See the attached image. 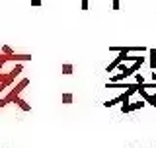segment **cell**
Segmentation results:
<instances>
[{"instance_id": "3", "label": "cell", "mask_w": 156, "mask_h": 148, "mask_svg": "<svg viewBox=\"0 0 156 148\" xmlns=\"http://www.w3.org/2000/svg\"><path fill=\"white\" fill-rule=\"evenodd\" d=\"M127 55H129V53H125V51H121V53H119V57H117V58H115V61H113V62H109V65H107V72H111V70H115V68H117V66H119V65H121V62H123V61H125V57H127Z\"/></svg>"}, {"instance_id": "10", "label": "cell", "mask_w": 156, "mask_h": 148, "mask_svg": "<svg viewBox=\"0 0 156 148\" xmlns=\"http://www.w3.org/2000/svg\"><path fill=\"white\" fill-rule=\"evenodd\" d=\"M14 80H16V78H8L6 82H0V92H2L6 86H12V84H14Z\"/></svg>"}, {"instance_id": "18", "label": "cell", "mask_w": 156, "mask_h": 148, "mask_svg": "<svg viewBox=\"0 0 156 148\" xmlns=\"http://www.w3.org/2000/svg\"><path fill=\"white\" fill-rule=\"evenodd\" d=\"M31 4H33V6H39V4H41V0H31Z\"/></svg>"}, {"instance_id": "5", "label": "cell", "mask_w": 156, "mask_h": 148, "mask_svg": "<svg viewBox=\"0 0 156 148\" xmlns=\"http://www.w3.org/2000/svg\"><path fill=\"white\" fill-rule=\"evenodd\" d=\"M143 62H144V58H140V61H136V62H133V66H131V68H127V70L123 72V76H125V78L133 76V74H135L136 70H139L140 66H143Z\"/></svg>"}, {"instance_id": "2", "label": "cell", "mask_w": 156, "mask_h": 148, "mask_svg": "<svg viewBox=\"0 0 156 148\" xmlns=\"http://www.w3.org/2000/svg\"><path fill=\"white\" fill-rule=\"evenodd\" d=\"M27 61H31V55H18V53L8 55V62H27Z\"/></svg>"}, {"instance_id": "8", "label": "cell", "mask_w": 156, "mask_h": 148, "mask_svg": "<svg viewBox=\"0 0 156 148\" xmlns=\"http://www.w3.org/2000/svg\"><path fill=\"white\" fill-rule=\"evenodd\" d=\"M150 68H156V49H150Z\"/></svg>"}, {"instance_id": "11", "label": "cell", "mask_w": 156, "mask_h": 148, "mask_svg": "<svg viewBox=\"0 0 156 148\" xmlns=\"http://www.w3.org/2000/svg\"><path fill=\"white\" fill-rule=\"evenodd\" d=\"M62 74H72V65H62Z\"/></svg>"}, {"instance_id": "9", "label": "cell", "mask_w": 156, "mask_h": 148, "mask_svg": "<svg viewBox=\"0 0 156 148\" xmlns=\"http://www.w3.org/2000/svg\"><path fill=\"white\" fill-rule=\"evenodd\" d=\"M143 105H144V101H136V103H131V105H129V113H131V111H135V109H140Z\"/></svg>"}, {"instance_id": "15", "label": "cell", "mask_w": 156, "mask_h": 148, "mask_svg": "<svg viewBox=\"0 0 156 148\" xmlns=\"http://www.w3.org/2000/svg\"><path fill=\"white\" fill-rule=\"evenodd\" d=\"M135 82L136 84H144V78L140 76V74H136V76H135Z\"/></svg>"}, {"instance_id": "17", "label": "cell", "mask_w": 156, "mask_h": 148, "mask_svg": "<svg viewBox=\"0 0 156 148\" xmlns=\"http://www.w3.org/2000/svg\"><path fill=\"white\" fill-rule=\"evenodd\" d=\"M82 10H88V0H82Z\"/></svg>"}, {"instance_id": "6", "label": "cell", "mask_w": 156, "mask_h": 148, "mask_svg": "<svg viewBox=\"0 0 156 148\" xmlns=\"http://www.w3.org/2000/svg\"><path fill=\"white\" fill-rule=\"evenodd\" d=\"M12 103H16V105L20 107V109H23V111H31V105H29L27 101H23L20 96H18V97H14V101H12Z\"/></svg>"}, {"instance_id": "16", "label": "cell", "mask_w": 156, "mask_h": 148, "mask_svg": "<svg viewBox=\"0 0 156 148\" xmlns=\"http://www.w3.org/2000/svg\"><path fill=\"white\" fill-rule=\"evenodd\" d=\"M113 10H119V0H113Z\"/></svg>"}, {"instance_id": "20", "label": "cell", "mask_w": 156, "mask_h": 148, "mask_svg": "<svg viewBox=\"0 0 156 148\" xmlns=\"http://www.w3.org/2000/svg\"><path fill=\"white\" fill-rule=\"evenodd\" d=\"M152 78H154V82H156V72H154V74H152Z\"/></svg>"}, {"instance_id": "14", "label": "cell", "mask_w": 156, "mask_h": 148, "mask_svg": "<svg viewBox=\"0 0 156 148\" xmlns=\"http://www.w3.org/2000/svg\"><path fill=\"white\" fill-rule=\"evenodd\" d=\"M2 53H4V55H12V53H14V49L10 47V45H4V47H2Z\"/></svg>"}, {"instance_id": "4", "label": "cell", "mask_w": 156, "mask_h": 148, "mask_svg": "<svg viewBox=\"0 0 156 148\" xmlns=\"http://www.w3.org/2000/svg\"><path fill=\"white\" fill-rule=\"evenodd\" d=\"M139 93L143 96V100H144L146 103H150V105H154V107H156V100H154V96H150V93L146 92V88L143 86V84H140V88H139Z\"/></svg>"}, {"instance_id": "1", "label": "cell", "mask_w": 156, "mask_h": 148, "mask_svg": "<svg viewBox=\"0 0 156 148\" xmlns=\"http://www.w3.org/2000/svg\"><path fill=\"white\" fill-rule=\"evenodd\" d=\"M27 84H29V80H27V78H23V80H20V82L16 84V86H14L12 90H10V92L6 93V96H4L2 100H0V107H6L8 103H12V101H14V97H18L20 93H22V90H23V88L27 86Z\"/></svg>"}, {"instance_id": "21", "label": "cell", "mask_w": 156, "mask_h": 148, "mask_svg": "<svg viewBox=\"0 0 156 148\" xmlns=\"http://www.w3.org/2000/svg\"><path fill=\"white\" fill-rule=\"evenodd\" d=\"M152 96H154V100H156V93H152Z\"/></svg>"}, {"instance_id": "7", "label": "cell", "mask_w": 156, "mask_h": 148, "mask_svg": "<svg viewBox=\"0 0 156 148\" xmlns=\"http://www.w3.org/2000/svg\"><path fill=\"white\" fill-rule=\"evenodd\" d=\"M123 100H125V93H119V96H117V97H113V100L105 101L104 105H105V107H113V105H117V103H123Z\"/></svg>"}, {"instance_id": "13", "label": "cell", "mask_w": 156, "mask_h": 148, "mask_svg": "<svg viewBox=\"0 0 156 148\" xmlns=\"http://www.w3.org/2000/svg\"><path fill=\"white\" fill-rule=\"evenodd\" d=\"M143 86L146 88V90H156V82H144Z\"/></svg>"}, {"instance_id": "12", "label": "cell", "mask_w": 156, "mask_h": 148, "mask_svg": "<svg viewBox=\"0 0 156 148\" xmlns=\"http://www.w3.org/2000/svg\"><path fill=\"white\" fill-rule=\"evenodd\" d=\"M72 101V93H62V103H70Z\"/></svg>"}, {"instance_id": "19", "label": "cell", "mask_w": 156, "mask_h": 148, "mask_svg": "<svg viewBox=\"0 0 156 148\" xmlns=\"http://www.w3.org/2000/svg\"><path fill=\"white\" fill-rule=\"evenodd\" d=\"M4 66V61H0V68H2Z\"/></svg>"}]
</instances>
